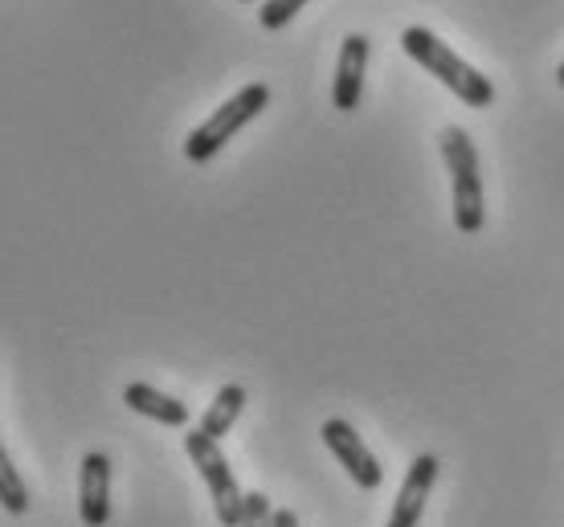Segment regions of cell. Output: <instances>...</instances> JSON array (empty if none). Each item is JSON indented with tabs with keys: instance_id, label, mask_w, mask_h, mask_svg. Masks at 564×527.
Listing matches in <instances>:
<instances>
[{
	"instance_id": "6da1fadb",
	"label": "cell",
	"mask_w": 564,
	"mask_h": 527,
	"mask_svg": "<svg viewBox=\"0 0 564 527\" xmlns=\"http://www.w3.org/2000/svg\"><path fill=\"white\" fill-rule=\"evenodd\" d=\"M401 50L422 66V70H430L442 86H451L454 95L466 102V107H475V111H482V107H491L495 102V83L487 78V74H479L470 62H463V57L454 54L451 45L442 42V37H434L430 29L422 25H410L405 33H401Z\"/></svg>"
},
{
	"instance_id": "7a4b0ae2",
	"label": "cell",
	"mask_w": 564,
	"mask_h": 527,
	"mask_svg": "<svg viewBox=\"0 0 564 527\" xmlns=\"http://www.w3.org/2000/svg\"><path fill=\"white\" fill-rule=\"evenodd\" d=\"M446 172H451V193H454V226L458 233H479L487 221V205H482V176H479V152L463 128H446L437 135Z\"/></svg>"
},
{
	"instance_id": "3957f363",
	"label": "cell",
	"mask_w": 564,
	"mask_h": 527,
	"mask_svg": "<svg viewBox=\"0 0 564 527\" xmlns=\"http://www.w3.org/2000/svg\"><path fill=\"white\" fill-rule=\"evenodd\" d=\"M267 102H270V90L262 83H250V86H241L234 99H226L217 111L200 123V128L188 131V140H184V156L193 160V164H209L221 147H226L234 135H238L246 123H254L258 114L267 111Z\"/></svg>"
},
{
	"instance_id": "277c9868",
	"label": "cell",
	"mask_w": 564,
	"mask_h": 527,
	"mask_svg": "<svg viewBox=\"0 0 564 527\" xmlns=\"http://www.w3.org/2000/svg\"><path fill=\"white\" fill-rule=\"evenodd\" d=\"M184 450L193 458V466L200 471L205 486L213 495V512H217V524L221 527H241V515H246V495H241L238 479H234V466L229 458L221 454V446L205 438L200 429H188L184 433Z\"/></svg>"
},
{
	"instance_id": "5b68a950",
	"label": "cell",
	"mask_w": 564,
	"mask_h": 527,
	"mask_svg": "<svg viewBox=\"0 0 564 527\" xmlns=\"http://www.w3.org/2000/svg\"><path fill=\"white\" fill-rule=\"evenodd\" d=\"M324 446L336 454V462L344 466V471L352 474L356 486H365V491H377V486L384 483V471L381 462L372 458V450L365 446V438L356 433L348 421H339V417H332V421H324Z\"/></svg>"
},
{
	"instance_id": "8992f818",
	"label": "cell",
	"mask_w": 564,
	"mask_h": 527,
	"mask_svg": "<svg viewBox=\"0 0 564 527\" xmlns=\"http://www.w3.org/2000/svg\"><path fill=\"white\" fill-rule=\"evenodd\" d=\"M78 515L86 527L111 524V458L90 450L83 458V474H78Z\"/></svg>"
},
{
	"instance_id": "52a82bcc",
	"label": "cell",
	"mask_w": 564,
	"mask_h": 527,
	"mask_svg": "<svg viewBox=\"0 0 564 527\" xmlns=\"http://www.w3.org/2000/svg\"><path fill=\"white\" fill-rule=\"evenodd\" d=\"M365 70H368V37L365 33H348L339 45L336 83H332V107L336 111H356L365 99Z\"/></svg>"
},
{
	"instance_id": "ba28073f",
	"label": "cell",
	"mask_w": 564,
	"mask_h": 527,
	"mask_svg": "<svg viewBox=\"0 0 564 527\" xmlns=\"http://www.w3.org/2000/svg\"><path fill=\"white\" fill-rule=\"evenodd\" d=\"M434 483H437V458L417 454L413 458L410 474H405V483H401V491H397L393 515H389V524L384 527H417L422 524L425 499H430Z\"/></svg>"
},
{
	"instance_id": "9c48e42d",
	"label": "cell",
	"mask_w": 564,
	"mask_h": 527,
	"mask_svg": "<svg viewBox=\"0 0 564 527\" xmlns=\"http://www.w3.org/2000/svg\"><path fill=\"white\" fill-rule=\"evenodd\" d=\"M123 400H128L131 414L152 417V421H160V426H172V429L188 426L184 400L169 397V393H160V388H152V385H140V381H135V385L123 388Z\"/></svg>"
},
{
	"instance_id": "30bf717a",
	"label": "cell",
	"mask_w": 564,
	"mask_h": 527,
	"mask_svg": "<svg viewBox=\"0 0 564 527\" xmlns=\"http://www.w3.org/2000/svg\"><path fill=\"white\" fill-rule=\"evenodd\" d=\"M241 409H246V388L241 385H226L217 397H213V405L205 409V417H200V433L205 438H213V442H221L229 429H234V421L241 417Z\"/></svg>"
},
{
	"instance_id": "8fae6325",
	"label": "cell",
	"mask_w": 564,
	"mask_h": 527,
	"mask_svg": "<svg viewBox=\"0 0 564 527\" xmlns=\"http://www.w3.org/2000/svg\"><path fill=\"white\" fill-rule=\"evenodd\" d=\"M0 507H4L9 515L29 512V486H25V479L17 474L13 458H9L4 446H0Z\"/></svg>"
},
{
	"instance_id": "7c38bea8",
	"label": "cell",
	"mask_w": 564,
	"mask_h": 527,
	"mask_svg": "<svg viewBox=\"0 0 564 527\" xmlns=\"http://www.w3.org/2000/svg\"><path fill=\"white\" fill-rule=\"evenodd\" d=\"M303 4H307V0H267V4L258 9V21H262V29H282L295 21V13Z\"/></svg>"
},
{
	"instance_id": "4fadbf2b",
	"label": "cell",
	"mask_w": 564,
	"mask_h": 527,
	"mask_svg": "<svg viewBox=\"0 0 564 527\" xmlns=\"http://www.w3.org/2000/svg\"><path fill=\"white\" fill-rule=\"evenodd\" d=\"M270 519H274V507H270L267 495H262V491L246 495V515H241V527H270Z\"/></svg>"
},
{
	"instance_id": "5bb4252c",
	"label": "cell",
	"mask_w": 564,
	"mask_h": 527,
	"mask_svg": "<svg viewBox=\"0 0 564 527\" xmlns=\"http://www.w3.org/2000/svg\"><path fill=\"white\" fill-rule=\"evenodd\" d=\"M270 527H299V515L286 512V507H279V512H274V519H270Z\"/></svg>"
},
{
	"instance_id": "9a60e30c",
	"label": "cell",
	"mask_w": 564,
	"mask_h": 527,
	"mask_svg": "<svg viewBox=\"0 0 564 527\" xmlns=\"http://www.w3.org/2000/svg\"><path fill=\"white\" fill-rule=\"evenodd\" d=\"M556 83H561V90H564V62H561V70H556Z\"/></svg>"
},
{
	"instance_id": "2e32d148",
	"label": "cell",
	"mask_w": 564,
	"mask_h": 527,
	"mask_svg": "<svg viewBox=\"0 0 564 527\" xmlns=\"http://www.w3.org/2000/svg\"><path fill=\"white\" fill-rule=\"evenodd\" d=\"M241 4H254V0H241Z\"/></svg>"
}]
</instances>
